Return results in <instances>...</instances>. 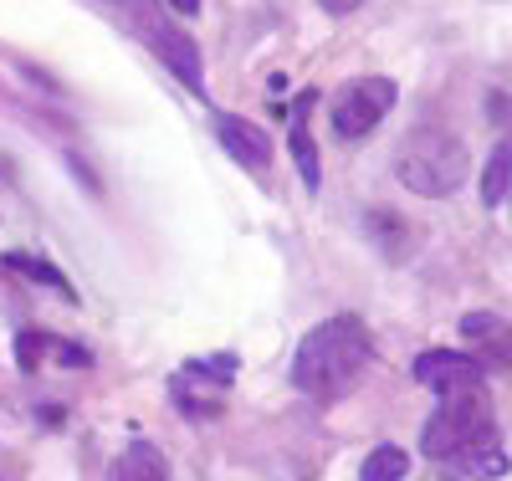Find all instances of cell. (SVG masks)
I'll list each match as a JSON object with an SVG mask.
<instances>
[{
  "mask_svg": "<svg viewBox=\"0 0 512 481\" xmlns=\"http://www.w3.org/2000/svg\"><path fill=\"white\" fill-rule=\"evenodd\" d=\"M369 359H374V338H369L364 318L333 313V318H323L303 343H297L292 384L303 389L308 400H344L349 389L364 379Z\"/></svg>",
  "mask_w": 512,
  "mask_h": 481,
  "instance_id": "6da1fadb",
  "label": "cell"
},
{
  "mask_svg": "<svg viewBox=\"0 0 512 481\" xmlns=\"http://www.w3.org/2000/svg\"><path fill=\"white\" fill-rule=\"evenodd\" d=\"M395 174H400L405 190H415L425 200H441V195H456L466 185L472 154H466V144L456 134H446V128H415L395 154Z\"/></svg>",
  "mask_w": 512,
  "mask_h": 481,
  "instance_id": "7a4b0ae2",
  "label": "cell"
},
{
  "mask_svg": "<svg viewBox=\"0 0 512 481\" xmlns=\"http://www.w3.org/2000/svg\"><path fill=\"white\" fill-rule=\"evenodd\" d=\"M487 441H497V420H492V400H487L482 384L446 389L436 415L420 430V451L431 461H446L456 451H472V446H487Z\"/></svg>",
  "mask_w": 512,
  "mask_h": 481,
  "instance_id": "3957f363",
  "label": "cell"
},
{
  "mask_svg": "<svg viewBox=\"0 0 512 481\" xmlns=\"http://www.w3.org/2000/svg\"><path fill=\"white\" fill-rule=\"evenodd\" d=\"M395 98H400V87H395L390 77H354V82H344V87L333 93V108H328L338 139H364V134H374V123L395 108Z\"/></svg>",
  "mask_w": 512,
  "mask_h": 481,
  "instance_id": "277c9868",
  "label": "cell"
},
{
  "mask_svg": "<svg viewBox=\"0 0 512 481\" xmlns=\"http://www.w3.org/2000/svg\"><path fill=\"white\" fill-rule=\"evenodd\" d=\"M231 379H236V359H231V354H216V359L185 364L169 389H175V405H180L185 415H221Z\"/></svg>",
  "mask_w": 512,
  "mask_h": 481,
  "instance_id": "5b68a950",
  "label": "cell"
},
{
  "mask_svg": "<svg viewBox=\"0 0 512 481\" xmlns=\"http://www.w3.org/2000/svg\"><path fill=\"white\" fill-rule=\"evenodd\" d=\"M144 41L159 52V62H164L169 72H175V77L190 87V93H205V67H200V52H195V41H190L175 21H169V16L149 21V26H144Z\"/></svg>",
  "mask_w": 512,
  "mask_h": 481,
  "instance_id": "8992f818",
  "label": "cell"
},
{
  "mask_svg": "<svg viewBox=\"0 0 512 481\" xmlns=\"http://www.w3.org/2000/svg\"><path fill=\"white\" fill-rule=\"evenodd\" d=\"M415 379L425 389H436V395H446V389H472L482 384V364L472 354H456V348H431V354L415 359Z\"/></svg>",
  "mask_w": 512,
  "mask_h": 481,
  "instance_id": "52a82bcc",
  "label": "cell"
},
{
  "mask_svg": "<svg viewBox=\"0 0 512 481\" xmlns=\"http://www.w3.org/2000/svg\"><path fill=\"white\" fill-rule=\"evenodd\" d=\"M216 139H221V149H226L236 164H246V169H256V174L272 164V139H267V128H256V123H246V118L216 113Z\"/></svg>",
  "mask_w": 512,
  "mask_h": 481,
  "instance_id": "ba28073f",
  "label": "cell"
},
{
  "mask_svg": "<svg viewBox=\"0 0 512 481\" xmlns=\"http://www.w3.org/2000/svg\"><path fill=\"white\" fill-rule=\"evenodd\" d=\"M436 471H441V481H497V476H507V456H502L497 441H487V446H472V451H456V456L436 461Z\"/></svg>",
  "mask_w": 512,
  "mask_h": 481,
  "instance_id": "9c48e42d",
  "label": "cell"
},
{
  "mask_svg": "<svg viewBox=\"0 0 512 481\" xmlns=\"http://www.w3.org/2000/svg\"><path fill=\"white\" fill-rule=\"evenodd\" d=\"M461 333H466V343H477L492 364L512 369V323L507 318H497V313H466Z\"/></svg>",
  "mask_w": 512,
  "mask_h": 481,
  "instance_id": "30bf717a",
  "label": "cell"
},
{
  "mask_svg": "<svg viewBox=\"0 0 512 481\" xmlns=\"http://www.w3.org/2000/svg\"><path fill=\"white\" fill-rule=\"evenodd\" d=\"M113 481H169V461H164V451H159V446L134 441V446H128V451L118 456Z\"/></svg>",
  "mask_w": 512,
  "mask_h": 481,
  "instance_id": "8fae6325",
  "label": "cell"
},
{
  "mask_svg": "<svg viewBox=\"0 0 512 481\" xmlns=\"http://www.w3.org/2000/svg\"><path fill=\"white\" fill-rule=\"evenodd\" d=\"M292 159H297V174H303V185H308V190H318L323 164H318V149H313V134H308V103H297V123H292Z\"/></svg>",
  "mask_w": 512,
  "mask_h": 481,
  "instance_id": "7c38bea8",
  "label": "cell"
},
{
  "mask_svg": "<svg viewBox=\"0 0 512 481\" xmlns=\"http://www.w3.org/2000/svg\"><path fill=\"white\" fill-rule=\"evenodd\" d=\"M507 185H512V144H497L482 164V205L497 210L507 200Z\"/></svg>",
  "mask_w": 512,
  "mask_h": 481,
  "instance_id": "4fadbf2b",
  "label": "cell"
},
{
  "mask_svg": "<svg viewBox=\"0 0 512 481\" xmlns=\"http://www.w3.org/2000/svg\"><path fill=\"white\" fill-rule=\"evenodd\" d=\"M405 471H410V456L400 446H374L359 466V481H405Z\"/></svg>",
  "mask_w": 512,
  "mask_h": 481,
  "instance_id": "5bb4252c",
  "label": "cell"
},
{
  "mask_svg": "<svg viewBox=\"0 0 512 481\" xmlns=\"http://www.w3.org/2000/svg\"><path fill=\"white\" fill-rule=\"evenodd\" d=\"M6 267H11V272H26V277H36V282H47V287H57V292H67V297H72L67 277H62V272H52L47 261H36V256H21V251H11V256H6Z\"/></svg>",
  "mask_w": 512,
  "mask_h": 481,
  "instance_id": "9a60e30c",
  "label": "cell"
},
{
  "mask_svg": "<svg viewBox=\"0 0 512 481\" xmlns=\"http://www.w3.org/2000/svg\"><path fill=\"white\" fill-rule=\"evenodd\" d=\"M318 6L328 11V16H349V11H359L364 0H318Z\"/></svg>",
  "mask_w": 512,
  "mask_h": 481,
  "instance_id": "2e32d148",
  "label": "cell"
},
{
  "mask_svg": "<svg viewBox=\"0 0 512 481\" xmlns=\"http://www.w3.org/2000/svg\"><path fill=\"white\" fill-rule=\"evenodd\" d=\"M169 11H180V16H195V11H200V0H169Z\"/></svg>",
  "mask_w": 512,
  "mask_h": 481,
  "instance_id": "e0dca14e",
  "label": "cell"
}]
</instances>
